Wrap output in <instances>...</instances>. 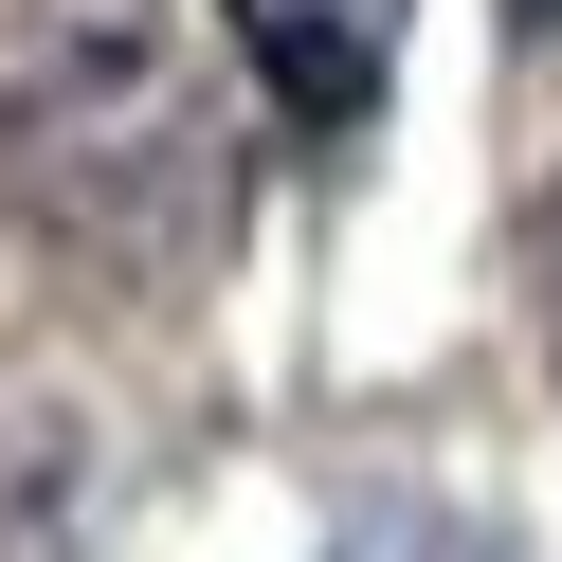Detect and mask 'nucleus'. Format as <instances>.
Listing matches in <instances>:
<instances>
[{"mask_svg": "<svg viewBox=\"0 0 562 562\" xmlns=\"http://www.w3.org/2000/svg\"><path fill=\"white\" fill-rule=\"evenodd\" d=\"M508 19H526V37H544V19H562V0H508Z\"/></svg>", "mask_w": 562, "mask_h": 562, "instance_id": "7ed1b4c3", "label": "nucleus"}, {"mask_svg": "<svg viewBox=\"0 0 562 562\" xmlns=\"http://www.w3.org/2000/svg\"><path fill=\"white\" fill-rule=\"evenodd\" d=\"M400 19L417 0H218V37L255 55V91L291 127H363L381 91H400Z\"/></svg>", "mask_w": 562, "mask_h": 562, "instance_id": "f03ea898", "label": "nucleus"}, {"mask_svg": "<svg viewBox=\"0 0 562 562\" xmlns=\"http://www.w3.org/2000/svg\"><path fill=\"white\" fill-rule=\"evenodd\" d=\"M0 218H37L55 255H110V272H182L236 218V127L146 19L55 0L0 37Z\"/></svg>", "mask_w": 562, "mask_h": 562, "instance_id": "f257e3e1", "label": "nucleus"}]
</instances>
